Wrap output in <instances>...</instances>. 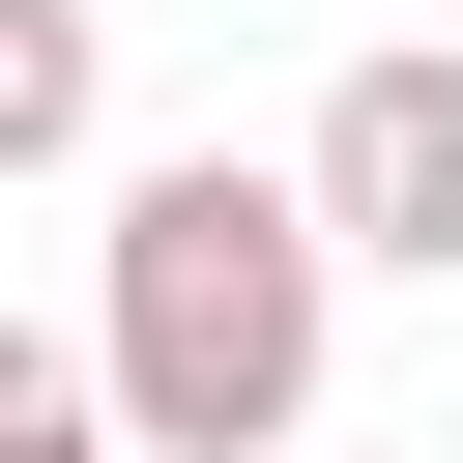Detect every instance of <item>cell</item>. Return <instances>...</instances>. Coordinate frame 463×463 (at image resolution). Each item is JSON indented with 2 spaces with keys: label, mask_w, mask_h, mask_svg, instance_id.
Returning a JSON list of instances; mask_svg holds the SVG:
<instances>
[{
  "label": "cell",
  "mask_w": 463,
  "mask_h": 463,
  "mask_svg": "<svg viewBox=\"0 0 463 463\" xmlns=\"http://www.w3.org/2000/svg\"><path fill=\"white\" fill-rule=\"evenodd\" d=\"M87 116H116V0H0V203L87 174Z\"/></svg>",
  "instance_id": "cell-3"
},
{
  "label": "cell",
  "mask_w": 463,
  "mask_h": 463,
  "mask_svg": "<svg viewBox=\"0 0 463 463\" xmlns=\"http://www.w3.org/2000/svg\"><path fill=\"white\" fill-rule=\"evenodd\" d=\"M0 463H116V376H87L58 318H0Z\"/></svg>",
  "instance_id": "cell-4"
},
{
  "label": "cell",
  "mask_w": 463,
  "mask_h": 463,
  "mask_svg": "<svg viewBox=\"0 0 463 463\" xmlns=\"http://www.w3.org/2000/svg\"><path fill=\"white\" fill-rule=\"evenodd\" d=\"M289 174H318V232H347V260H405V289H463V58H434V29H405V58H347Z\"/></svg>",
  "instance_id": "cell-2"
},
{
  "label": "cell",
  "mask_w": 463,
  "mask_h": 463,
  "mask_svg": "<svg viewBox=\"0 0 463 463\" xmlns=\"http://www.w3.org/2000/svg\"><path fill=\"white\" fill-rule=\"evenodd\" d=\"M318 318H347V232H318V174H232V145L116 174L87 376H116V434H145V463H289V434H318Z\"/></svg>",
  "instance_id": "cell-1"
},
{
  "label": "cell",
  "mask_w": 463,
  "mask_h": 463,
  "mask_svg": "<svg viewBox=\"0 0 463 463\" xmlns=\"http://www.w3.org/2000/svg\"><path fill=\"white\" fill-rule=\"evenodd\" d=\"M116 463H145V434H116Z\"/></svg>",
  "instance_id": "cell-5"
}]
</instances>
